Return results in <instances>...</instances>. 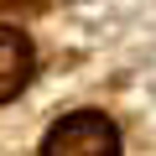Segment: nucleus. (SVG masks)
<instances>
[{"label": "nucleus", "mask_w": 156, "mask_h": 156, "mask_svg": "<svg viewBox=\"0 0 156 156\" xmlns=\"http://www.w3.org/2000/svg\"><path fill=\"white\" fill-rule=\"evenodd\" d=\"M42 156H120V125L104 109H73L42 135Z\"/></svg>", "instance_id": "obj_1"}, {"label": "nucleus", "mask_w": 156, "mask_h": 156, "mask_svg": "<svg viewBox=\"0 0 156 156\" xmlns=\"http://www.w3.org/2000/svg\"><path fill=\"white\" fill-rule=\"evenodd\" d=\"M37 73V52H31V37L16 31V26H0V104L16 99Z\"/></svg>", "instance_id": "obj_2"}, {"label": "nucleus", "mask_w": 156, "mask_h": 156, "mask_svg": "<svg viewBox=\"0 0 156 156\" xmlns=\"http://www.w3.org/2000/svg\"><path fill=\"white\" fill-rule=\"evenodd\" d=\"M0 11H11V16H37V11H47V0H0Z\"/></svg>", "instance_id": "obj_3"}]
</instances>
